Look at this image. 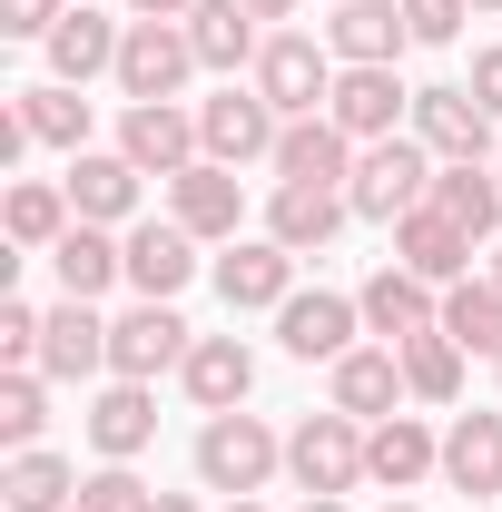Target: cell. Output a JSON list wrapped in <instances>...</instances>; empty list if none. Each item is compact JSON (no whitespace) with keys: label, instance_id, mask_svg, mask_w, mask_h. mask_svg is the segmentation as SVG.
<instances>
[{"label":"cell","instance_id":"obj_17","mask_svg":"<svg viewBox=\"0 0 502 512\" xmlns=\"http://www.w3.org/2000/svg\"><path fill=\"white\" fill-rule=\"evenodd\" d=\"M404 355L394 345H355V355H335V414H355V424H384V414H404Z\"/></svg>","mask_w":502,"mask_h":512},{"label":"cell","instance_id":"obj_1","mask_svg":"<svg viewBox=\"0 0 502 512\" xmlns=\"http://www.w3.org/2000/svg\"><path fill=\"white\" fill-rule=\"evenodd\" d=\"M434 148L414 138V128H394V138H375V148H355V178H345V207L355 217H375V227H394V217H414L424 197H434Z\"/></svg>","mask_w":502,"mask_h":512},{"label":"cell","instance_id":"obj_3","mask_svg":"<svg viewBox=\"0 0 502 512\" xmlns=\"http://www.w3.org/2000/svg\"><path fill=\"white\" fill-rule=\"evenodd\" d=\"M276 138H286V119H276V99L266 89H217V99H197V148L217 158V168H256V158H276Z\"/></svg>","mask_w":502,"mask_h":512},{"label":"cell","instance_id":"obj_49","mask_svg":"<svg viewBox=\"0 0 502 512\" xmlns=\"http://www.w3.org/2000/svg\"><path fill=\"white\" fill-rule=\"evenodd\" d=\"M384 512H414V503H384Z\"/></svg>","mask_w":502,"mask_h":512},{"label":"cell","instance_id":"obj_14","mask_svg":"<svg viewBox=\"0 0 502 512\" xmlns=\"http://www.w3.org/2000/svg\"><path fill=\"white\" fill-rule=\"evenodd\" d=\"M217 296H227L237 316L286 306V296H296V247H276V237H227V256H217Z\"/></svg>","mask_w":502,"mask_h":512},{"label":"cell","instance_id":"obj_42","mask_svg":"<svg viewBox=\"0 0 502 512\" xmlns=\"http://www.w3.org/2000/svg\"><path fill=\"white\" fill-rule=\"evenodd\" d=\"M197 0H128V20H188Z\"/></svg>","mask_w":502,"mask_h":512},{"label":"cell","instance_id":"obj_44","mask_svg":"<svg viewBox=\"0 0 502 512\" xmlns=\"http://www.w3.org/2000/svg\"><path fill=\"white\" fill-rule=\"evenodd\" d=\"M296 512H345V493H306V503H296Z\"/></svg>","mask_w":502,"mask_h":512},{"label":"cell","instance_id":"obj_18","mask_svg":"<svg viewBox=\"0 0 502 512\" xmlns=\"http://www.w3.org/2000/svg\"><path fill=\"white\" fill-rule=\"evenodd\" d=\"M365 335H384V345H414V335H434L443 306H434V286L414 276V266H384V276H365Z\"/></svg>","mask_w":502,"mask_h":512},{"label":"cell","instance_id":"obj_41","mask_svg":"<svg viewBox=\"0 0 502 512\" xmlns=\"http://www.w3.org/2000/svg\"><path fill=\"white\" fill-rule=\"evenodd\" d=\"M463 89H473V99L502 119V50H473V79H463Z\"/></svg>","mask_w":502,"mask_h":512},{"label":"cell","instance_id":"obj_34","mask_svg":"<svg viewBox=\"0 0 502 512\" xmlns=\"http://www.w3.org/2000/svg\"><path fill=\"white\" fill-rule=\"evenodd\" d=\"M20 119H30V138H40V148H69V158L89 148V99H79L69 79H50V89H20Z\"/></svg>","mask_w":502,"mask_h":512},{"label":"cell","instance_id":"obj_48","mask_svg":"<svg viewBox=\"0 0 502 512\" xmlns=\"http://www.w3.org/2000/svg\"><path fill=\"white\" fill-rule=\"evenodd\" d=\"M473 10H502V0H473Z\"/></svg>","mask_w":502,"mask_h":512},{"label":"cell","instance_id":"obj_32","mask_svg":"<svg viewBox=\"0 0 502 512\" xmlns=\"http://www.w3.org/2000/svg\"><path fill=\"white\" fill-rule=\"evenodd\" d=\"M0 503H10V512H69V503H79V473H69L60 453L30 444V453H10V473H0Z\"/></svg>","mask_w":502,"mask_h":512},{"label":"cell","instance_id":"obj_33","mask_svg":"<svg viewBox=\"0 0 502 512\" xmlns=\"http://www.w3.org/2000/svg\"><path fill=\"white\" fill-rule=\"evenodd\" d=\"M443 335H453L463 355H502V286H493V276L443 286Z\"/></svg>","mask_w":502,"mask_h":512},{"label":"cell","instance_id":"obj_36","mask_svg":"<svg viewBox=\"0 0 502 512\" xmlns=\"http://www.w3.org/2000/svg\"><path fill=\"white\" fill-rule=\"evenodd\" d=\"M394 355H404V384H414V394H424V404H453V394H463V345H453V335H414V345H394Z\"/></svg>","mask_w":502,"mask_h":512},{"label":"cell","instance_id":"obj_21","mask_svg":"<svg viewBox=\"0 0 502 512\" xmlns=\"http://www.w3.org/2000/svg\"><path fill=\"white\" fill-rule=\"evenodd\" d=\"M178 384H188L197 414H237V404H247V384H256V355L237 345V335H197L188 365H178Z\"/></svg>","mask_w":502,"mask_h":512},{"label":"cell","instance_id":"obj_10","mask_svg":"<svg viewBox=\"0 0 502 512\" xmlns=\"http://www.w3.org/2000/svg\"><path fill=\"white\" fill-rule=\"evenodd\" d=\"M325 50H335L345 69H394L404 50H414V20H404V0H335Z\"/></svg>","mask_w":502,"mask_h":512},{"label":"cell","instance_id":"obj_26","mask_svg":"<svg viewBox=\"0 0 502 512\" xmlns=\"http://www.w3.org/2000/svg\"><path fill=\"white\" fill-rule=\"evenodd\" d=\"M119 40H128L119 20H99L89 0H69V20L50 30V40H40V50H50V69H60L69 89H89L99 69H119Z\"/></svg>","mask_w":502,"mask_h":512},{"label":"cell","instance_id":"obj_7","mask_svg":"<svg viewBox=\"0 0 502 512\" xmlns=\"http://www.w3.org/2000/svg\"><path fill=\"white\" fill-rule=\"evenodd\" d=\"M414 138L434 148L443 168H463V158H483V168H493V109H483L463 79H443V89H414Z\"/></svg>","mask_w":502,"mask_h":512},{"label":"cell","instance_id":"obj_38","mask_svg":"<svg viewBox=\"0 0 502 512\" xmlns=\"http://www.w3.org/2000/svg\"><path fill=\"white\" fill-rule=\"evenodd\" d=\"M69 20V0H0V40H50Z\"/></svg>","mask_w":502,"mask_h":512},{"label":"cell","instance_id":"obj_50","mask_svg":"<svg viewBox=\"0 0 502 512\" xmlns=\"http://www.w3.org/2000/svg\"><path fill=\"white\" fill-rule=\"evenodd\" d=\"M493 365H502V355H493Z\"/></svg>","mask_w":502,"mask_h":512},{"label":"cell","instance_id":"obj_9","mask_svg":"<svg viewBox=\"0 0 502 512\" xmlns=\"http://www.w3.org/2000/svg\"><path fill=\"white\" fill-rule=\"evenodd\" d=\"M188 325H178V306H148V296H138V306H128L119 325H109V375H128V384H158L168 375V365H188Z\"/></svg>","mask_w":502,"mask_h":512},{"label":"cell","instance_id":"obj_2","mask_svg":"<svg viewBox=\"0 0 502 512\" xmlns=\"http://www.w3.org/2000/svg\"><path fill=\"white\" fill-rule=\"evenodd\" d=\"M276 463H286V444L266 434V414H207V434H197V483H207V493L256 503Z\"/></svg>","mask_w":502,"mask_h":512},{"label":"cell","instance_id":"obj_35","mask_svg":"<svg viewBox=\"0 0 502 512\" xmlns=\"http://www.w3.org/2000/svg\"><path fill=\"white\" fill-rule=\"evenodd\" d=\"M40 424H50V375H40V365H10V375H0V444L30 453Z\"/></svg>","mask_w":502,"mask_h":512},{"label":"cell","instance_id":"obj_25","mask_svg":"<svg viewBox=\"0 0 502 512\" xmlns=\"http://www.w3.org/2000/svg\"><path fill=\"white\" fill-rule=\"evenodd\" d=\"M50 266H60V296L99 306V296H109V286L128 276V237H109V227H89V217H79L60 247H50Z\"/></svg>","mask_w":502,"mask_h":512},{"label":"cell","instance_id":"obj_37","mask_svg":"<svg viewBox=\"0 0 502 512\" xmlns=\"http://www.w3.org/2000/svg\"><path fill=\"white\" fill-rule=\"evenodd\" d=\"M69 512H158V493H148L128 463H99V473H79V503Z\"/></svg>","mask_w":502,"mask_h":512},{"label":"cell","instance_id":"obj_15","mask_svg":"<svg viewBox=\"0 0 502 512\" xmlns=\"http://www.w3.org/2000/svg\"><path fill=\"white\" fill-rule=\"evenodd\" d=\"M138 178H148V168H128L119 148H79L60 188H69V207H79L89 227H128V217H138Z\"/></svg>","mask_w":502,"mask_h":512},{"label":"cell","instance_id":"obj_24","mask_svg":"<svg viewBox=\"0 0 502 512\" xmlns=\"http://www.w3.org/2000/svg\"><path fill=\"white\" fill-rule=\"evenodd\" d=\"M99 365H109V325L89 316L79 296H60L50 325H40V375H50V384H79V375H99Z\"/></svg>","mask_w":502,"mask_h":512},{"label":"cell","instance_id":"obj_20","mask_svg":"<svg viewBox=\"0 0 502 512\" xmlns=\"http://www.w3.org/2000/svg\"><path fill=\"white\" fill-rule=\"evenodd\" d=\"M188 276H197V237L178 227V217H168V227H158V217H148V227H128V286H138L148 306H178V286H188Z\"/></svg>","mask_w":502,"mask_h":512},{"label":"cell","instance_id":"obj_11","mask_svg":"<svg viewBox=\"0 0 502 512\" xmlns=\"http://www.w3.org/2000/svg\"><path fill=\"white\" fill-rule=\"evenodd\" d=\"M325 119L345 128L355 148H375V138H394V128L414 119V89H404L394 69H335V99H325Z\"/></svg>","mask_w":502,"mask_h":512},{"label":"cell","instance_id":"obj_8","mask_svg":"<svg viewBox=\"0 0 502 512\" xmlns=\"http://www.w3.org/2000/svg\"><path fill=\"white\" fill-rule=\"evenodd\" d=\"M119 158L128 168H148V178H178V168H197L207 148H197V109H178V99H128L119 119Z\"/></svg>","mask_w":502,"mask_h":512},{"label":"cell","instance_id":"obj_27","mask_svg":"<svg viewBox=\"0 0 502 512\" xmlns=\"http://www.w3.org/2000/svg\"><path fill=\"white\" fill-rule=\"evenodd\" d=\"M443 483L473 493V503L502 493V414H453V434H443Z\"/></svg>","mask_w":502,"mask_h":512},{"label":"cell","instance_id":"obj_23","mask_svg":"<svg viewBox=\"0 0 502 512\" xmlns=\"http://www.w3.org/2000/svg\"><path fill=\"white\" fill-rule=\"evenodd\" d=\"M345 217H355L345 188H276V197H266V237H276V247H296V256H325Z\"/></svg>","mask_w":502,"mask_h":512},{"label":"cell","instance_id":"obj_19","mask_svg":"<svg viewBox=\"0 0 502 512\" xmlns=\"http://www.w3.org/2000/svg\"><path fill=\"white\" fill-rule=\"evenodd\" d=\"M394 266H414L424 286H463V266H473V237L443 217L434 197L414 207V217H394Z\"/></svg>","mask_w":502,"mask_h":512},{"label":"cell","instance_id":"obj_29","mask_svg":"<svg viewBox=\"0 0 502 512\" xmlns=\"http://www.w3.org/2000/svg\"><path fill=\"white\" fill-rule=\"evenodd\" d=\"M188 40H197V69H227V79H237V69L266 50L247 0H197V10H188Z\"/></svg>","mask_w":502,"mask_h":512},{"label":"cell","instance_id":"obj_4","mask_svg":"<svg viewBox=\"0 0 502 512\" xmlns=\"http://www.w3.org/2000/svg\"><path fill=\"white\" fill-rule=\"evenodd\" d=\"M119 99H178L197 79V40H188V20H128V40H119Z\"/></svg>","mask_w":502,"mask_h":512},{"label":"cell","instance_id":"obj_31","mask_svg":"<svg viewBox=\"0 0 502 512\" xmlns=\"http://www.w3.org/2000/svg\"><path fill=\"white\" fill-rule=\"evenodd\" d=\"M0 227H10V247H60L69 227H79V207H69V188H50V178H20L10 207H0Z\"/></svg>","mask_w":502,"mask_h":512},{"label":"cell","instance_id":"obj_47","mask_svg":"<svg viewBox=\"0 0 502 512\" xmlns=\"http://www.w3.org/2000/svg\"><path fill=\"white\" fill-rule=\"evenodd\" d=\"M227 512H266V503H227Z\"/></svg>","mask_w":502,"mask_h":512},{"label":"cell","instance_id":"obj_39","mask_svg":"<svg viewBox=\"0 0 502 512\" xmlns=\"http://www.w3.org/2000/svg\"><path fill=\"white\" fill-rule=\"evenodd\" d=\"M40 306H20V296H10V306H0V355H10V365H40Z\"/></svg>","mask_w":502,"mask_h":512},{"label":"cell","instance_id":"obj_6","mask_svg":"<svg viewBox=\"0 0 502 512\" xmlns=\"http://www.w3.org/2000/svg\"><path fill=\"white\" fill-rule=\"evenodd\" d=\"M286 473H296L306 493H355V483H365V424L335 414V404L306 414V424L286 434Z\"/></svg>","mask_w":502,"mask_h":512},{"label":"cell","instance_id":"obj_43","mask_svg":"<svg viewBox=\"0 0 502 512\" xmlns=\"http://www.w3.org/2000/svg\"><path fill=\"white\" fill-rule=\"evenodd\" d=\"M158 512H207V503H197V493H158Z\"/></svg>","mask_w":502,"mask_h":512},{"label":"cell","instance_id":"obj_45","mask_svg":"<svg viewBox=\"0 0 502 512\" xmlns=\"http://www.w3.org/2000/svg\"><path fill=\"white\" fill-rule=\"evenodd\" d=\"M247 10H256V20H286V10H296V0H247Z\"/></svg>","mask_w":502,"mask_h":512},{"label":"cell","instance_id":"obj_13","mask_svg":"<svg viewBox=\"0 0 502 512\" xmlns=\"http://www.w3.org/2000/svg\"><path fill=\"white\" fill-rule=\"evenodd\" d=\"M266 168H276V188H345L355 178V138L315 109V119H286V138H276Z\"/></svg>","mask_w":502,"mask_h":512},{"label":"cell","instance_id":"obj_22","mask_svg":"<svg viewBox=\"0 0 502 512\" xmlns=\"http://www.w3.org/2000/svg\"><path fill=\"white\" fill-rule=\"evenodd\" d=\"M424 473H443V434H424L414 414H384L375 434H365V483H384V493H414Z\"/></svg>","mask_w":502,"mask_h":512},{"label":"cell","instance_id":"obj_28","mask_svg":"<svg viewBox=\"0 0 502 512\" xmlns=\"http://www.w3.org/2000/svg\"><path fill=\"white\" fill-rule=\"evenodd\" d=\"M89 444L109 453V463H128V453H148V444H158V394L119 375L109 394H99V404H89Z\"/></svg>","mask_w":502,"mask_h":512},{"label":"cell","instance_id":"obj_30","mask_svg":"<svg viewBox=\"0 0 502 512\" xmlns=\"http://www.w3.org/2000/svg\"><path fill=\"white\" fill-rule=\"evenodd\" d=\"M434 207L463 227V237H473V247H483V237L502 227V168H483V158H463V168H434Z\"/></svg>","mask_w":502,"mask_h":512},{"label":"cell","instance_id":"obj_40","mask_svg":"<svg viewBox=\"0 0 502 512\" xmlns=\"http://www.w3.org/2000/svg\"><path fill=\"white\" fill-rule=\"evenodd\" d=\"M404 20H414V40H463V20H473V0H404Z\"/></svg>","mask_w":502,"mask_h":512},{"label":"cell","instance_id":"obj_46","mask_svg":"<svg viewBox=\"0 0 502 512\" xmlns=\"http://www.w3.org/2000/svg\"><path fill=\"white\" fill-rule=\"evenodd\" d=\"M493 286H502V247H493Z\"/></svg>","mask_w":502,"mask_h":512},{"label":"cell","instance_id":"obj_16","mask_svg":"<svg viewBox=\"0 0 502 512\" xmlns=\"http://www.w3.org/2000/svg\"><path fill=\"white\" fill-rule=\"evenodd\" d=\"M168 217L188 227V237H237V217H247V188H237V168H217V158H197L168 178Z\"/></svg>","mask_w":502,"mask_h":512},{"label":"cell","instance_id":"obj_5","mask_svg":"<svg viewBox=\"0 0 502 512\" xmlns=\"http://www.w3.org/2000/svg\"><path fill=\"white\" fill-rule=\"evenodd\" d=\"M256 89L276 99V119H315L335 99V50H315L306 30H266L256 50Z\"/></svg>","mask_w":502,"mask_h":512},{"label":"cell","instance_id":"obj_12","mask_svg":"<svg viewBox=\"0 0 502 512\" xmlns=\"http://www.w3.org/2000/svg\"><path fill=\"white\" fill-rule=\"evenodd\" d=\"M355 325H365V306L355 296H286L276 306V345L296 355V365H335V355H355Z\"/></svg>","mask_w":502,"mask_h":512}]
</instances>
